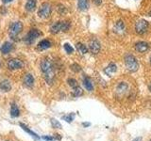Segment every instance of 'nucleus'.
Wrapping results in <instances>:
<instances>
[{
  "mask_svg": "<svg viewBox=\"0 0 151 141\" xmlns=\"http://www.w3.org/2000/svg\"><path fill=\"white\" fill-rule=\"evenodd\" d=\"M41 70L46 83L49 85H52L55 80V72H54V67L53 63L49 58H44L41 61Z\"/></svg>",
  "mask_w": 151,
  "mask_h": 141,
  "instance_id": "1",
  "label": "nucleus"
},
{
  "mask_svg": "<svg viewBox=\"0 0 151 141\" xmlns=\"http://www.w3.org/2000/svg\"><path fill=\"white\" fill-rule=\"evenodd\" d=\"M71 24L68 21H63V22H56L53 25H51L50 26V32L52 34H57L60 31L63 32H66L68 31V29L70 28Z\"/></svg>",
  "mask_w": 151,
  "mask_h": 141,
  "instance_id": "2",
  "label": "nucleus"
},
{
  "mask_svg": "<svg viewBox=\"0 0 151 141\" xmlns=\"http://www.w3.org/2000/svg\"><path fill=\"white\" fill-rule=\"evenodd\" d=\"M125 64L127 70H129L131 73L136 72L139 68L138 61L135 58V56H133L132 55H127L125 56Z\"/></svg>",
  "mask_w": 151,
  "mask_h": 141,
  "instance_id": "3",
  "label": "nucleus"
},
{
  "mask_svg": "<svg viewBox=\"0 0 151 141\" xmlns=\"http://www.w3.org/2000/svg\"><path fill=\"white\" fill-rule=\"evenodd\" d=\"M22 30H23V24L20 21L12 23L11 26H9V37H11L12 40H15L19 36V34L22 32Z\"/></svg>",
  "mask_w": 151,
  "mask_h": 141,
  "instance_id": "4",
  "label": "nucleus"
},
{
  "mask_svg": "<svg viewBox=\"0 0 151 141\" xmlns=\"http://www.w3.org/2000/svg\"><path fill=\"white\" fill-rule=\"evenodd\" d=\"M51 11H52V9H51L50 4L42 3L41 5V7L39 8V11H38V16L42 19H47L50 17Z\"/></svg>",
  "mask_w": 151,
  "mask_h": 141,
  "instance_id": "5",
  "label": "nucleus"
},
{
  "mask_svg": "<svg viewBox=\"0 0 151 141\" xmlns=\"http://www.w3.org/2000/svg\"><path fill=\"white\" fill-rule=\"evenodd\" d=\"M42 35V32L39 29H36V28H32L29 30V32L27 33V35L25 38V41L27 44H31L33 43L38 38Z\"/></svg>",
  "mask_w": 151,
  "mask_h": 141,
  "instance_id": "6",
  "label": "nucleus"
},
{
  "mask_svg": "<svg viewBox=\"0 0 151 141\" xmlns=\"http://www.w3.org/2000/svg\"><path fill=\"white\" fill-rule=\"evenodd\" d=\"M148 22L144 20V19H141V20L137 21L136 25H135V31L138 33V34H145V33L147 31L148 29Z\"/></svg>",
  "mask_w": 151,
  "mask_h": 141,
  "instance_id": "7",
  "label": "nucleus"
},
{
  "mask_svg": "<svg viewBox=\"0 0 151 141\" xmlns=\"http://www.w3.org/2000/svg\"><path fill=\"white\" fill-rule=\"evenodd\" d=\"M24 67V62L19 58H12L9 60L8 62V68L11 70H20Z\"/></svg>",
  "mask_w": 151,
  "mask_h": 141,
  "instance_id": "8",
  "label": "nucleus"
},
{
  "mask_svg": "<svg viewBox=\"0 0 151 141\" xmlns=\"http://www.w3.org/2000/svg\"><path fill=\"white\" fill-rule=\"evenodd\" d=\"M89 50L91 51L92 54H98L100 51V43L96 40H92L89 43Z\"/></svg>",
  "mask_w": 151,
  "mask_h": 141,
  "instance_id": "9",
  "label": "nucleus"
},
{
  "mask_svg": "<svg viewBox=\"0 0 151 141\" xmlns=\"http://www.w3.org/2000/svg\"><path fill=\"white\" fill-rule=\"evenodd\" d=\"M135 49L136 51H138L139 53H145V52L149 49V45L147 42H145V41H139L135 44Z\"/></svg>",
  "mask_w": 151,
  "mask_h": 141,
  "instance_id": "10",
  "label": "nucleus"
},
{
  "mask_svg": "<svg viewBox=\"0 0 151 141\" xmlns=\"http://www.w3.org/2000/svg\"><path fill=\"white\" fill-rule=\"evenodd\" d=\"M24 85L27 88H32L33 85H34V77L31 73H27L23 79Z\"/></svg>",
  "mask_w": 151,
  "mask_h": 141,
  "instance_id": "11",
  "label": "nucleus"
},
{
  "mask_svg": "<svg viewBox=\"0 0 151 141\" xmlns=\"http://www.w3.org/2000/svg\"><path fill=\"white\" fill-rule=\"evenodd\" d=\"M13 48V45L12 43H11L9 41H6V42H4V43L2 44L1 46V48H0V50H1V53L3 55H7L9 53H11L12 50Z\"/></svg>",
  "mask_w": 151,
  "mask_h": 141,
  "instance_id": "12",
  "label": "nucleus"
},
{
  "mask_svg": "<svg viewBox=\"0 0 151 141\" xmlns=\"http://www.w3.org/2000/svg\"><path fill=\"white\" fill-rule=\"evenodd\" d=\"M116 70H117L116 65L114 63H110L105 69H104V73H105V74L109 75V76H111V74L114 73Z\"/></svg>",
  "mask_w": 151,
  "mask_h": 141,
  "instance_id": "13",
  "label": "nucleus"
},
{
  "mask_svg": "<svg viewBox=\"0 0 151 141\" xmlns=\"http://www.w3.org/2000/svg\"><path fill=\"white\" fill-rule=\"evenodd\" d=\"M11 89H12V85L9 80H3L2 82H0V90H2L4 92H8Z\"/></svg>",
  "mask_w": 151,
  "mask_h": 141,
  "instance_id": "14",
  "label": "nucleus"
},
{
  "mask_svg": "<svg viewBox=\"0 0 151 141\" xmlns=\"http://www.w3.org/2000/svg\"><path fill=\"white\" fill-rule=\"evenodd\" d=\"M36 5H37V1L36 0H27L26 3V9L27 11L32 12L35 11L36 9Z\"/></svg>",
  "mask_w": 151,
  "mask_h": 141,
  "instance_id": "15",
  "label": "nucleus"
},
{
  "mask_svg": "<svg viewBox=\"0 0 151 141\" xmlns=\"http://www.w3.org/2000/svg\"><path fill=\"white\" fill-rule=\"evenodd\" d=\"M51 42L48 40H42L39 43H38V49L40 50H45V49H48L51 47Z\"/></svg>",
  "mask_w": 151,
  "mask_h": 141,
  "instance_id": "16",
  "label": "nucleus"
},
{
  "mask_svg": "<svg viewBox=\"0 0 151 141\" xmlns=\"http://www.w3.org/2000/svg\"><path fill=\"white\" fill-rule=\"evenodd\" d=\"M125 30V24L123 21L119 20L117 21V23L115 24V26H114V31L119 33V34H122L123 32Z\"/></svg>",
  "mask_w": 151,
  "mask_h": 141,
  "instance_id": "17",
  "label": "nucleus"
},
{
  "mask_svg": "<svg viewBox=\"0 0 151 141\" xmlns=\"http://www.w3.org/2000/svg\"><path fill=\"white\" fill-rule=\"evenodd\" d=\"M20 115V110L17 106V105L15 103H12V106H11V116L12 118H17Z\"/></svg>",
  "mask_w": 151,
  "mask_h": 141,
  "instance_id": "18",
  "label": "nucleus"
},
{
  "mask_svg": "<svg viewBox=\"0 0 151 141\" xmlns=\"http://www.w3.org/2000/svg\"><path fill=\"white\" fill-rule=\"evenodd\" d=\"M83 86L85 87L86 90H88V91H92L93 89V83L91 81V79H90L89 77H87V76L83 78Z\"/></svg>",
  "mask_w": 151,
  "mask_h": 141,
  "instance_id": "19",
  "label": "nucleus"
},
{
  "mask_svg": "<svg viewBox=\"0 0 151 141\" xmlns=\"http://www.w3.org/2000/svg\"><path fill=\"white\" fill-rule=\"evenodd\" d=\"M78 7L80 11H87L89 7L88 0H78Z\"/></svg>",
  "mask_w": 151,
  "mask_h": 141,
  "instance_id": "20",
  "label": "nucleus"
},
{
  "mask_svg": "<svg viewBox=\"0 0 151 141\" xmlns=\"http://www.w3.org/2000/svg\"><path fill=\"white\" fill-rule=\"evenodd\" d=\"M19 125H20V127H21V128H22L24 131H26L27 134H29L30 135H32L33 137H35V138H40V136H39V135H37L34 133V132L31 131L30 129H28V127H27L25 124H23V123H19Z\"/></svg>",
  "mask_w": 151,
  "mask_h": 141,
  "instance_id": "21",
  "label": "nucleus"
},
{
  "mask_svg": "<svg viewBox=\"0 0 151 141\" xmlns=\"http://www.w3.org/2000/svg\"><path fill=\"white\" fill-rule=\"evenodd\" d=\"M76 47H77V49H78V51L79 52V53L82 54V55H85L88 52V48H87V47L85 46L84 44L80 43V42H78V43L76 44Z\"/></svg>",
  "mask_w": 151,
  "mask_h": 141,
  "instance_id": "22",
  "label": "nucleus"
},
{
  "mask_svg": "<svg viewBox=\"0 0 151 141\" xmlns=\"http://www.w3.org/2000/svg\"><path fill=\"white\" fill-rule=\"evenodd\" d=\"M127 89V84L126 82H121L117 86V92L118 93H123Z\"/></svg>",
  "mask_w": 151,
  "mask_h": 141,
  "instance_id": "23",
  "label": "nucleus"
},
{
  "mask_svg": "<svg viewBox=\"0 0 151 141\" xmlns=\"http://www.w3.org/2000/svg\"><path fill=\"white\" fill-rule=\"evenodd\" d=\"M73 96L74 97H79V96H81L82 94H83V90H82V88H79L78 86V87H76L74 88L73 89Z\"/></svg>",
  "mask_w": 151,
  "mask_h": 141,
  "instance_id": "24",
  "label": "nucleus"
},
{
  "mask_svg": "<svg viewBox=\"0 0 151 141\" xmlns=\"http://www.w3.org/2000/svg\"><path fill=\"white\" fill-rule=\"evenodd\" d=\"M74 119H75L74 113H71V114H69V115H66V116L63 117V120H65L66 122H69V123H70V122H72L74 120Z\"/></svg>",
  "mask_w": 151,
  "mask_h": 141,
  "instance_id": "25",
  "label": "nucleus"
},
{
  "mask_svg": "<svg viewBox=\"0 0 151 141\" xmlns=\"http://www.w3.org/2000/svg\"><path fill=\"white\" fill-rule=\"evenodd\" d=\"M51 124L53 128L56 129H61V124L59 122V120H57L55 119H51Z\"/></svg>",
  "mask_w": 151,
  "mask_h": 141,
  "instance_id": "26",
  "label": "nucleus"
},
{
  "mask_svg": "<svg viewBox=\"0 0 151 141\" xmlns=\"http://www.w3.org/2000/svg\"><path fill=\"white\" fill-rule=\"evenodd\" d=\"M67 83L68 85L71 87V88H76V87H78V82H77V80L74 79V78H69L67 80Z\"/></svg>",
  "mask_w": 151,
  "mask_h": 141,
  "instance_id": "27",
  "label": "nucleus"
},
{
  "mask_svg": "<svg viewBox=\"0 0 151 141\" xmlns=\"http://www.w3.org/2000/svg\"><path fill=\"white\" fill-rule=\"evenodd\" d=\"M71 70H72L73 72H75V73H79L80 70H81V67H80L78 64L74 63V64L71 65Z\"/></svg>",
  "mask_w": 151,
  "mask_h": 141,
  "instance_id": "28",
  "label": "nucleus"
},
{
  "mask_svg": "<svg viewBox=\"0 0 151 141\" xmlns=\"http://www.w3.org/2000/svg\"><path fill=\"white\" fill-rule=\"evenodd\" d=\"M64 50L67 54H72L74 52V48L69 43H64Z\"/></svg>",
  "mask_w": 151,
  "mask_h": 141,
  "instance_id": "29",
  "label": "nucleus"
},
{
  "mask_svg": "<svg viewBox=\"0 0 151 141\" xmlns=\"http://www.w3.org/2000/svg\"><path fill=\"white\" fill-rule=\"evenodd\" d=\"M42 138H44L45 140L46 141H53L55 140V136H48V135H45V136H42Z\"/></svg>",
  "mask_w": 151,
  "mask_h": 141,
  "instance_id": "30",
  "label": "nucleus"
},
{
  "mask_svg": "<svg viewBox=\"0 0 151 141\" xmlns=\"http://www.w3.org/2000/svg\"><path fill=\"white\" fill-rule=\"evenodd\" d=\"M58 11H59L60 13H64L66 11V9L63 6H61V5H60V6H59V8H58Z\"/></svg>",
  "mask_w": 151,
  "mask_h": 141,
  "instance_id": "31",
  "label": "nucleus"
},
{
  "mask_svg": "<svg viewBox=\"0 0 151 141\" xmlns=\"http://www.w3.org/2000/svg\"><path fill=\"white\" fill-rule=\"evenodd\" d=\"M93 2L94 3V5H96V6H100L102 3V0H93Z\"/></svg>",
  "mask_w": 151,
  "mask_h": 141,
  "instance_id": "32",
  "label": "nucleus"
},
{
  "mask_svg": "<svg viewBox=\"0 0 151 141\" xmlns=\"http://www.w3.org/2000/svg\"><path fill=\"white\" fill-rule=\"evenodd\" d=\"M12 0H2V2L5 3V4H6V3H9V2H12Z\"/></svg>",
  "mask_w": 151,
  "mask_h": 141,
  "instance_id": "33",
  "label": "nucleus"
},
{
  "mask_svg": "<svg viewBox=\"0 0 151 141\" xmlns=\"http://www.w3.org/2000/svg\"><path fill=\"white\" fill-rule=\"evenodd\" d=\"M82 125H83L84 127H88V126H90V125H91V124H90L89 122H87V123H85V122H84V123H83Z\"/></svg>",
  "mask_w": 151,
  "mask_h": 141,
  "instance_id": "34",
  "label": "nucleus"
},
{
  "mask_svg": "<svg viewBox=\"0 0 151 141\" xmlns=\"http://www.w3.org/2000/svg\"><path fill=\"white\" fill-rule=\"evenodd\" d=\"M148 89H149V90H150V92H151V84L149 85V87H148Z\"/></svg>",
  "mask_w": 151,
  "mask_h": 141,
  "instance_id": "35",
  "label": "nucleus"
},
{
  "mask_svg": "<svg viewBox=\"0 0 151 141\" xmlns=\"http://www.w3.org/2000/svg\"><path fill=\"white\" fill-rule=\"evenodd\" d=\"M150 65H151V56H150Z\"/></svg>",
  "mask_w": 151,
  "mask_h": 141,
  "instance_id": "36",
  "label": "nucleus"
},
{
  "mask_svg": "<svg viewBox=\"0 0 151 141\" xmlns=\"http://www.w3.org/2000/svg\"><path fill=\"white\" fill-rule=\"evenodd\" d=\"M149 15H150V16H151V11H150V13H149Z\"/></svg>",
  "mask_w": 151,
  "mask_h": 141,
  "instance_id": "37",
  "label": "nucleus"
},
{
  "mask_svg": "<svg viewBox=\"0 0 151 141\" xmlns=\"http://www.w3.org/2000/svg\"><path fill=\"white\" fill-rule=\"evenodd\" d=\"M150 141H151V139H150Z\"/></svg>",
  "mask_w": 151,
  "mask_h": 141,
  "instance_id": "38",
  "label": "nucleus"
}]
</instances>
